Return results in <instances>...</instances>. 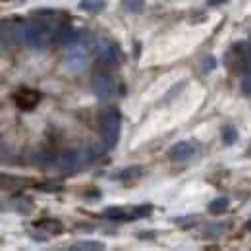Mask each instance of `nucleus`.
Returning <instances> with one entry per match:
<instances>
[{
    "mask_svg": "<svg viewBox=\"0 0 251 251\" xmlns=\"http://www.w3.org/2000/svg\"><path fill=\"white\" fill-rule=\"evenodd\" d=\"M120 126H122V118H120L118 108L108 106V108L102 110L100 122H99V131H100V141L106 149H114L118 145Z\"/></svg>",
    "mask_w": 251,
    "mask_h": 251,
    "instance_id": "f257e3e1",
    "label": "nucleus"
},
{
    "mask_svg": "<svg viewBox=\"0 0 251 251\" xmlns=\"http://www.w3.org/2000/svg\"><path fill=\"white\" fill-rule=\"evenodd\" d=\"M95 153L91 147H79V149H68L58 155L56 160V170L58 172H79L85 166L93 162Z\"/></svg>",
    "mask_w": 251,
    "mask_h": 251,
    "instance_id": "f03ea898",
    "label": "nucleus"
},
{
    "mask_svg": "<svg viewBox=\"0 0 251 251\" xmlns=\"http://www.w3.org/2000/svg\"><path fill=\"white\" fill-rule=\"evenodd\" d=\"M224 66L232 74H242V70H248L250 68L248 45L246 43H234L224 54Z\"/></svg>",
    "mask_w": 251,
    "mask_h": 251,
    "instance_id": "7ed1b4c3",
    "label": "nucleus"
},
{
    "mask_svg": "<svg viewBox=\"0 0 251 251\" xmlns=\"http://www.w3.org/2000/svg\"><path fill=\"white\" fill-rule=\"evenodd\" d=\"M91 89L100 100H112L118 93L116 81L108 72H95L91 75Z\"/></svg>",
    "mask_w": 251,
    "mask_h": 251,
    "instance_id": "20e7f679",
    "label": "nucleus"
},
{
    "mask_svg": "<svg viewBox=\"0 0 251 251\" xmlns=\"http://www.w3.org/2000/svg\"><path fill=\"white\" fill-rule=\"evenodd\" d=\"M52 39V31H49L47 24H25L24 27V45L29 49H45Z\"/></svg>",
    "mask_w": 251,
    "mask_h": 251,
    "instance_id": "39448f33",
    "label": "nucleus"
},
{
    "mask_svg": "<svg viewBox=\"0 0 251 251\" xmlns=\"http://www.w3.org/2000/svg\"><path fill=\"white\" fill-rule=\"evenodd\" d=\"M24 27L25 24L20 20H4L2 22V41L6 45H24Z\"/></svg>",
    "mask_w": 251,
    "mask_h": 251,
    "instance_id": "423d86ee",
    "label": "nucleus"
},
{
    "mask_svg": "<svg viewBox=\"0 0 251 251\" xmlns=\"http://www.w3.org/2000/svg\"><path fill=\"white\" fill-rule=\"evenodd\" d=\"M97 56H99V60L102 64L114 66V64H118L122 52H120V47H118L114 41L102 39V41H99V45H97Z\"/></svg>",
    "mask_w": 251,
    "mask_h": 251,
    "instance_id": "0eeeda50",
    "label": "nucleus"
},
{
    "mask_svg": "<svg viewBox=\"0 0 251 251\" xmlns=\"http://www.w3.org/2000/svg\"><path fill=\"white\" fill-rule=\"evenodd\" d=\"M12 99H14V102H16L18 108H22V110H33L41 102V93L31 89V87H20V89L14 91Z\"/></svg>",
    "mask_w": 251,
    "mask_h": 251,
    "instance_id": "6e6552de",
    "label": "nucleus"
},
{
    "mask_svg": "<svg viewBox=\"0 0 251 251\" xmlns=\"http://www.w3.org/2000/svg\"><path fill=\"white\" fill-rule=\"evenodd\" d=\"M85 54L87 52L83 49H70L66 52V56H64V68L68 72H74V74L81 72L85 68V62H87V56Z\"/></svg>",
    "mask_w": 251,
    "mask_h": 251,
    "instance_id": "1a4fd4ad",
    "label": "nucleus"
},
{
    "mask_svg": "<svg viewBox=\"0 0 251 251\" xmlns=\"http://www.w3.org/2000/svg\"><path fill=\"white\" fill-rule=\"evenodd\" d=\"M195 151H197V143H193V141H180V143H176L168 151V158L174 160V162H186V160H189L195 155Z\"/></svg>",
    "mask_w": 251,
    "mask_h": 251,
    "instance_id": "9d476101",
    "label": "nucleus"
},
{
    "mask_svg": "<svg viewBox=\"0 0 251 251\" xmlns=\"http://www.w3.org/2000/svg\"><path fill=\"white\" fill-rule=\"evenodd\" d=\"M56 160H58L56 153H54L52 149L45 147V145L37 147L35 153H33V164L39 166V168H43V170H47V168H54V166H56Z\"/></svg>",
    "mask_w": 251,
    "mask_h": 251,
    "instance_id": "9b49d317",
    "label": "nucleus"
},
{
    "mask_svg": "<svg viewBox=\"0 0 251 251\" xmlns=\"http://www.w3.org/2000/svg\"><path fill=\"white\" fill-rule=\"evenodd\" d=\"M4 209H12L18 215H31L33 211H35V203L29 197L20 195V197H12L10 203H4Z\"/></svg>",
    "mask_w": 251,
    "mask_h": 251,
    "instance_id": "f8f14e48",
    "label": "nucleus"
},
{
    "mask_svg": "<svg viewBox=\"0 0 251 251\" xmlns=\"http://www.w3.org/2000/svg\"><path fill=\"white\" fill-rule=\"evenodd\" d=\"M35 226H37L39 230L47 232V234H62L64 232L62 222H60V220H56V219H50V217L37 220V222H35Z\"/></svg>",
    "mask_w": 251,
    "mask_h": 251,
    "instance_id": "ddd939ff",
    "label": "nucleus"
},
{
    "mask_svg": "<svg viewBox=\"0 0 251 251\" xmlns=\"http://www.w3.org/2000/svg\"><path fill=\"white\" fill-rule=\"evenodd\" d=\"M145 174V168L143 166H139V164H133V166H127L124 168L122 172H120V180H137V178H141Z\"/></svg>",
    "mask_w": 251,
    "mask_h": 251,
    "instance_id": "4468645a",
    "label": "nucleus"
},
{
    "mask_svg": "<svg viewBox=\"0 0 251 251\" xmlns=\"http://www.w3.org/2000/svg\"><path fill=\"white\" fill-rule=\"evenodd\" d=\"M104 6H106L104 0H81V2H79V8H81L83 12H89V14H99V12H102Z\"/></svg>",
    "mask_w": 251,
    "mask_h": 251,
    "instance_id": "2eb2a0df",
    "label": "nucleus"
},
{
    "mask_svg": "<svg viewBox=\"0 0 251 251\" xmlns=\"http://www.w3.org/2000/svg\"><path fill=\"white\" fill-rule=\"evenodd\" d=\"M25 186V182H24V178H16V176H8V174H2V188L4 191H16V189L24 188Z\"/></svg>",
    "mask_w": 251,
    "mask_h": 251,
    "instance_id": "dca6fc26",
    "label": "nucleus"
},
{
    "mask_svg": "<svg viewBox=\"0 0 251 251\" xmlns=\"http://www.w3.org/2000/svg\"><path fill=\"white\" fill-rule=\"evenodd\" d=\"M74 251H100L104 250V244L102 242H93V240H85V242H77L72 246Z\"/></svg>",
    "mask_w": 251,
    "mask_h": 251,
    "instance_id": "f3484780",
    "label": "nucleus"
},
{
    "mask_svg": "<svg viewBox=\"0 0 251 251\" xmlns=\"http://www.w3.org/2000/svg\"><path fill=\"white\" fill-rule=\"evenodd\" d=\"M122 8L127 14H141L145 10V0H122Z\"/></svg>",
    "mask_w": 251,
    "mask_h": 251,
    "instance_id": "a211bd4d",
    "label": "nucleus"
},
{
    "mask_svg": "<svg viewBox=\"0 0 251 251\" xmlns=\"http://www.w3.org/2000/svg\"><path fill=\"white\" fill-rule=\"evenodd\" d=\"M222 141H224L226 145H234V143L238 141V129L232 124H226L222 127Z\"/></svg>",
    "mask_w": 251,
    "mask_h": 251,
    "instance_id": "6ab92c4d",
    "label": "nucleus"
},
{
    "mask_svg": "<svg viewBox=\"0 0 251 251\" xmlns=\"http://www.w3.org/2000/svg\"><path fill=\"white\" fill-rule=\"evenodd\" d=\"M153 213V207L151 205H135L133 209H131V213H129V219L137 220V219H145V217H149Z\"/></svg>",
    "mask_w": 251,
    "mask_h": 251,
    "instance_id": "aec40b11",
    "label": "nucleus"
},
{
    "mask_svg": "<svg viewBox=\"0 0 251 251\" xmlns=\"http://www.w3.org/2000/svg\"><path fill=\"white\" fill-rule=\"evenodd\" d=\"M228 209V199L226 197H217V199H213L211 203H209V211L213 213V215H220V213H224Z\"/></svg>",
    "mask_w": 251,
    "mask_h": 251,
    "instance_id": "412c9836",
    "label": "nucleus"
},
{
    "mask_svg": "<svg viewBox=\"0 0 251 251\" xmlns=\"http://www.w3.org/2000/svg\"><path fill=\"white\" fill-rule=\"evenodd\" d=\"M102 217L108 220H124L126 211L122 209V207H108V209L102 213Z\"/></svg>",
    "mask_w": 251,
    "mask_h": 251,
    "instance_id": "4be33fe9",
    "label": "nucleus"
},
{
    "mask_svg": "<svg viewBox=\"0 0 251 251\" xmlns=\"http://www.w3.org/2000/svg\"><path fill=\"white\" fill-rule=\"evenodd\" d=\"M226 232V224H209L205 228V236L207 238H220Z\"/></svg>",
    "mask_w": 251,
    "mask_h": 251,
    "instance_id": "5701e85b",
    "label": "nucleus"
},
{
    "mask_svg": "<svg viewBox=\"0 0 251 251\" xmlns=\"http://www.w3.org/2000/svg\"><path fill=\"white\" fill-rule=\"evenodd\" d=\"M35 188L39 191H47V193H56V191H62L64 186L60 182H45V184H35Z\"/></svg>",
    "mask_w": 251,
    "mask_h": 251,
    "instance_id": "b1692460",
    "label": "nucleus"
},
{
    "mask_svg": "<svg viewBox=\"0 0 251 251\" xmlns=\"http://www.w3.org/2000/svg\"><path fill=\"white\" fill-rule=\"evenodd\" d=\"M242 91L246 95H251V68L244 72V79H242Z\"/></svg>",
    "mask_w": 251,
    "mask_h": 251,
    "instance_id": "393cba45",
    "label": "nucleus"
},
{
    "mask_svg": "<svg viewBox=\"0 0 251 251\" xmlns=\"http://www.w3.org/2000/svg\"><path fill=\"white\" fill-rule=\"evenodd\" d=\"M186 83H188V81H180V83H176V85H174V89H172L170 93H168V95H166V97H164V100H170V99H172L174 95L178 93V91H182V89L186 87Z\"/></svg>",
    "mask_w": 251,
    "mask_h": 251,
    "instance_id": "a878e982",
    "label": "nucleus"
},
{
    "mask_svg": "<svg viewBox=\"0 0 251 251\" xmlns=\"http://www.w3.org/2000/svg\"><path fill=\"white\" fill-rule=\"evenodd\" d=\"M215 66H217V60H215L213 56H207V58H205V62H203V70H205V74H207V72H211V70H215Z\"/></svg>",
    "mask_w": 251,
    "mask_h": 251,
    "instance_id": "bb28decb",
    "label": "nucleus"
},
{
    "mask_svg": "<svg viewBox=\"0 0 251 251\" xmlns=\"http://www.w3.org/2000/svg\"><path fill=\"white\" fill-rule=\"evenodd\" d=\"M31 238L37 242H47V236H43V234H31Z\"/></svg>",
    "mask_w": 251,
    "mask_h": 251,
    "instance_id": "cd10ccee",
    "label": "nucleus"
},
{
    "mask_svg": "<svg viewBox=\"0 0 251 251\" xmlns=\"http://www.w3.org/2000/svg\"><path fill=\"white\" fill-rule=\"evenodd\" d=\"M209 2V6H219V4H226L228 0H207Z\"/></svg>",
    "mask_w": 251,
    "mask_h": 251,
    "instance_id": "c85d7f7f",
    "label": "nucleus"
},
{
    "mask_svg": "<svg viewBox=\"0 0 251 251\" xmlns=\"http://www.w3.org/2000/svg\"><path fill=\"white\" fill-rule=\"evenodd\" d=\"M248 54H250V68H251V37L250 41H248Z\"/></svg>",
    "mask_w": 251,
    "mask_h": 251,
    "instance_id": "c756f323",
    "label": "nucleus"
},
{
    "mask_svg": "<svg viewBox=\"0 0 251 251\" xmlns=\"http://www.w3.org/2000/svg\"><path fill=\"white\" fill-rule=\"evenodd\" d=\"M246 228H248V230H250V232H251V219L248 220V224H246Z\"/></svg>",
    "mask_w": 251,
    "mask_h": 251,
    "instance_id": "7c9ffc66",
    "label": "nucleus"
}]
</instances>
